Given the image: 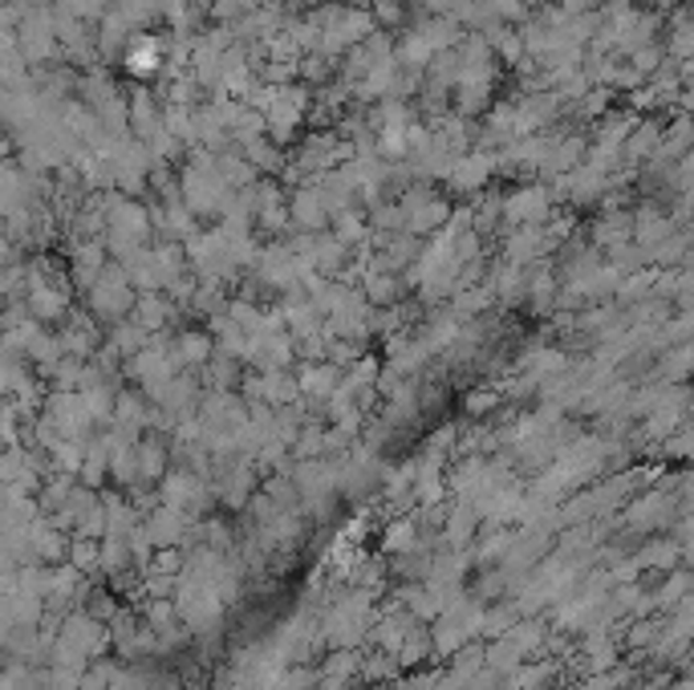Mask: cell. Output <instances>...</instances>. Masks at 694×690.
Returning <instances> with one entry per match:
<instances>
[{
	"label": "cell",
	"instance_id": "cell-1",
	"mask_svg": "<svg viewBox=\"0 0 694 690\" xmlns=\"http://www.w3.org/2000/svg\"><path fill=\"white\" fill-rule=\"evenodd\" d=\"M131 69H134V74H138V69H150V66H155V45H150V41H147V45H134V49H131Z\"/></svg>",
	"mask_w": 694,
	"mask_h": 690
}]
</instances>
